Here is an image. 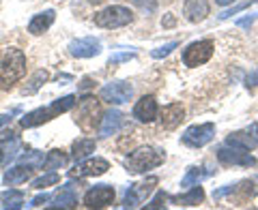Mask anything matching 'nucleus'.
Masks as SVG:
<instances>
[{
	"label": "nucleus",
	"instance_id": "nucleus-5",
	"mask_svg": "<svg viewBox=\"0 0 258 210\" xmlns=\"http://www.w3.org/2000/svg\"><path fill=\"white\" fill-rule=\"evenodd\" d=\"M215 137V125L213 123H203V125H191L183 131L181 142L187 148H205L211 144Z\"/></svg>",
	"mask_w": 258,
	"mask_h": 210
},
{
	"label": "nucleus",
	"instance_id": "nucleus-33",
	"mask_svg": "<svg viewBox=\"0 0 258 210\" xmlns=\"http://www.w3.org/2000/svg\"><path fill=\"white\" fill-rule=\"evenodd\" d=\"M254 3H258V0H245V3H241V5H237V7H230L228 11H224V13L220 15V20H228V18H232V15H237L239 11H243V9H247V7H252Z\"/></svg>",
	"mask_w": 258,
	"mask_h": 210
},
{
	"label": "nucleus",
	"instance_id": "nucleus-43",
	"mask_svg": "<svg viewBox=\"0 0 258 210\" xmlns=\"http://www.w3.org/2000/svg\"><path fill=\"white\" fill-rule=\"evenodd\" d=\"M256 84H258V71H252V75L247 77V86H249V88H254Z\"/></svg>",
	"mask_w": 258,
	"mask_h": 210
},
{
	"label": "nucleus",
	"instance_id": "nucleus-25",
	"mask_svg": "<svg viewBox=\"0 0 258 210\" xmlns=\"http://www.w3.org/2000/svg\"><path fill=\"white\" fill-rule=\"evenodd\" d=\"M67 161H69V157H67V152H64V150H50L45 155L41 167L47 169V172H56V169H60V167L67 165Z\"/></svg>",
	"mask_w": 258,
	"mask_h": 210
},
{
	"label": "nucleus",
	"instance_id": "nucleus-26",
	"mask_svg": "<svg viewBox=\"0 0 258 210\" xmlns=\"http://www.w3.org/2000/svg\"><path fill=\"white\" fill-rule=\"evenodd\" d=\"M47 79H50V71L47 69H39L37 73H32V77L26 82V86L22 88V94H26V96H30V94H35V92H39V88H41Z\"/></svg>",
	"mask_w": 258,
	"mask_h": 210
},
{
	"label": "nucleus",
	"instance_id": "nucleus-36",
	"mask_svg": "<svg viewBox=\"0 0 258 210\" xmlns=\"http://www.w3.org/2000/svg\"><path fill=\"white\" fill-rule=\"evenodd\" d=\"M166 199H168V195L164 191H157V195L151 199V204H147V208H164L166 206Z\"/></svg>",
	"mask_w": 258,
	"mask_h": 210
},
{
	"label": "nucleus",
	"instance_id": "nucleus-41",
	"mask_svg": "<svg viewBox=\"0 0 258 210\" xmlns=\"http://www.w3.org/2000/svg\"><path fill=\"white\" fill-rule=\"evenodd\" d=\"M256 18H258V13L249 15V18H243V20H239V22H237V26H243V28H245V26H249V24H252V22H254Z\"/></svg>",
	"mask_w": 258,
	"mask_h": 210
},
{
	"label": "nucleus",
	"instance_id": "nucleus-11",
	"mask_svg": "<svg viewBox=\"0 0 258 210\" xmlns=\"http://www.w3.org/2000/svg\"><path fill=\"white\" fill-rule=\"evenodd\" d=\"M134 118L138 120L142 125H151L155 123L159 118V105H157V99L153 94H144L140 96L138 101L134 105Z\"/></svg>",
	"mask_w": 258,
	"mask_h": 210
},
{
	"label": "nucleus",
	"instance_id": "nucleus-4",
	"mask_svg": "<svg viewBox=\"0 0 258 210\" xmlns=\"http://www.w3.org/2000/svg\"><path fill=\"white\" fill-rule=\"evenodd\" d=\"M215 52V45L211 39H200V41H194L189 43L187 47L183 50V64L185 67H203V64H207L209 60H211V56Z\"/></svg>",
	"mask_w": 258,
	"mask_h": 210
},
{
	"label": "nucleus",
	"instance_id": "nucleus-30",
	"mask_svg": "<svg viewBox=\"0 0 258 210\" xmlns=\"http://www.w3.org/2000/svg\"><path fill=\"white\" fill-rule=\"evenodd\" d=\"M22 163L32 165L35 169H39V167L43 165V152H39V150H30V152H26V155H22Z\"/></svg>",
	"mask_w": 258,
	"mask_h": 210
},
{
	"label": "nucleus",
	"instance_id": "nucleus-31",
	"mask_svg": "<svg viewBox=\"0 0 258 210\" xmlns=\"http://www.w3.org/2000/svg\"><path fill=\"white\" fill-rule=\"evenodd\" d=\"M176 47H179V41H170V43H166V45L157 47V50H153L151 56H153L155 60H161V58H166V56H170L172 50H176Z\"/></svg>",
	"mask_w": 258,
	"mask_h": 210
},
{
	"label": "nucleus",
	"instance_id": "nucleus-20",
	"mask_svg": "<svg viewBox=\"0 0 258 210\" xmlns=\"http://www.w3.org/2000/svg\"><path fill=\"white\" fill-rule=\"evenodd\" d=\"M76 204H78L76 189H74V184H71V182H67L52 197V204L50 206H56V208H76Z\"/></svg>",
	"mask_w": 258,
	"mask_h": 210
},
{
	"label": "nucleus",
	"instance_id": "nucleus-47",
	"mask_svg": "<svg viewBox=\"0 0 258 210\" xmlns=\"http://www.w3.org/2000/svg\"><path fill=\"white\" fill-rule=\"evenodd\" d=\"M0 165H3V150H0Z\"/></svg>",
	"mask_w": 258,
	"mask_h": 210
},
{
	"label": "nucleus",
	"instance_id": "nucleus-17",
	"mask_svg": "<svg viewBox=\"0 0 258 210\" xmlns=\"http://www.w3.org/2000/svg\"><path fill=\"white\" fill-rule=\"evenodd\" d=\"M56 20V11L54 9H45L41 13H37V15H32V20L28 22V32L32 37H39V35H43V32H47L52 28V24Z\"/></svg>",
	"mask_w": 258,
	"mask_h": 210
},
{
	"label": "nucleus",
	"instance_id": "nucleus-38",
	"mask_svg": "<svg viewBox=\"0 0 258 210\" xmlns=\"http://www.w3.org/2000/svg\"><path fill=\"white\" fill-rule=\"evenodd\" d=\"M20 112H22L20 108H13V110L9 112V114H3V116H0V129H3L5 125H9V123H11V120H13V116H18V114H20Z\"/></svg>",
	"mask_w": 258,
	"mask_h": 210
},
{
	"label": "nucleus",
	"instance_id": "nucleus-28",
	"mask_svg": "<svg viewBox=\"0 0 258 210\" xmlns=\"http://www.w3.org/2000/svg\"><path fill=\"white\" fill-rule=\"evenodd\" d=\"M134 187V191H136V195H138L140 199H144V197H149L153 191H155V187H157V176H149L147 180H142L140 184H132Z\"/></svg>",
	"mask_w": 258,
	"mask_h": 210
},
{
	"label": "nucleus",
	"instance_id": "nucleus-3",
	"mask_svg": "<svg viewBox=\"0 0 258 210\" xmlns=\"http://www.w3.org/2000/svg\"><path fill=\"white\" fill-rule=\"evenodd\" d=\"M136 15L134 11L129 9V7H123V5H110L106 9L97 11L93 15V22L95 26L99 28H123V26H129V24H134Z\"/></svg>",
	"mask_w": 258,
	"mask_h": 210
},
{
	"label": "nucleus",
	"instance_id": "nucleus-40",
	"mask_svg": "<svg viewBox=\"0 0 258 210\" xmlns=\"http://www.w3.org/2000/svg\"><path fill=\"white\" fill-rule=\"evenodd\" d=\"M235 189H237V184H226L224 189H220V191H215V193H213V197H215V199H222L224 195H228V193H232Z\"/></svg>",
	"mask_w": 258,
	"mask_h": 210
},
{
	"label": "nucleus",
	"instance_id": "nucleus-15",
	"mask_svg": "<svg viewBox=\"0 0 258 210\" xmlns=\"http://www.w3.org/2000/svg\"><path fill=\"white\" fill-rule=\"evenodd\" d=\"M125 125V114L118 110H110L101 116V123H99V135L101 137H110L120 131V127Z\"/></svg>",
	"mask_w": 258,
	"mask_h": 210
},
{
	"label": "nucleus",
	"instance_id": "nucleus-10",
	"mask_svg": "<svg viewBox=\"0 0 258 210\" xmlns=\"http://www.w3.org/2000/svg\"><path fill=\"white\" fill-rule=\"evenodd\" d=\"M116 191L112 184H95L84 193V206L86 208H108L114 204Z\"/></svg>",
	"mask_w": 258,
	"mask_h": 210
},
{
	"label": "nucleus",
	"instance_id": "nucleus-39",
	"mask_svg": "<svg viewBox=\"0 0 258 210\" xmlns=\"http://www.w3.org/2000/svg\"><path fill=\"white\" fill-rule=\"evenodd\" d=\"M50 199H52V197L47 195V193H41V195H37L35 199L30 201L28 206H30V208H37V206H43V204H47V201H50Z\"/></svg>",
	"mask_w": 258,
	"mask_h": 210
},
{
	"label": "nucleus",
	"instance_id": "nucleus-35",
	"mask_svg": "<svg viewBox=\"0 0 258 210\" xmlns=\"http://www.w3.org/2000/svg\"><path fill=\"white\" fill-rule=\"evenodd\" d=\"M140 197L136 195V191H134V187H129L127 189V193H125V199H123V208H136L140 204Z\"/></svg>",
	"mask_w": 258,
	"mask_h": 210
},
{
	"label": "nucleus",
	"instance_id": "nucleus-13",
	"mask_svg": "<svg viewBox=\"0 0 258 210\" xmlns=\"http://www.w3.org/2000/svg\"><path fill=\"white\" fill-rule=\"evenodd\" d=\"M226 144H228V146L243 148V150H254L258 146V125L252 123L245 129H241V131L230 133L228 137H226Z\"/></svg>",
	"mask_w": 258,
	"mask_h": 210
},
{
	"label": "nucleus",
	"instance_id": "nucleus-1",
	"mask_svg": "<svg viewBox=\"0 0 258 210\" xmlns=\"http://www.w3.org/2000/svg\"><path fill=\"white\" fill-rule=\"evenodd\" d=\"M26 73V56L20 47H7L0 56V88L11 90Z\"/></svg>",
	"mask_w": 258,
	"mask_h": 210
},
{
	"label": "nucleus",
	"instance_id": "nucleus-32",
	"mask_svg": "<svg viewBox=\"0 0 258 210\" xmlns=\"http://www.w3.org/2000/svg\"><path fill=\"white\" fill-rule=\"evenodd\" d=\"M18 150H20V140H18V137H13L9 146L3 150V165H9V161L15 159V152H18Z\"/></svg>",
	"mask_w": 258,
	"mask_h": 210
},
{
	"label": "nucleus",
	"instance_id": "nucleus-12",
	"mask_svg": "<svg viewBox=\"0 0 258 210\" xmlns=\"http://www.w3.org/2000/svg\"><path fill=\"white\" fill-rule=\"evenodd\" d=\"M69 54L74 58H95L101 54V41L95 37H82V39H74L69 43Z\"/></svg>",
	"mask_w": 258,
	"mask_h": 210
},
{
	"label": "nucleus",
	"instance_id": "nucleus-24",
	"mask_svg": "<svg viewBox=\"0 0 258 210\" xmlns=\"http://www.w3.org/2000/svg\"><path fill=\"white\" fill-rule=\"evenodd\" d=\"M213 174V169H209V167H189L187 169V174L183 176V180H181V187L183 189H189L194 187V184H200L205 178H209V176Z\"/></svg>",
	"mask_w": 258,
	"mask_h": 210
},
{
	"label": "nucleus",
	"instance_id": "nucleus-42",
	"mask_svg": "<svg viewBox=\"0 0 258 210\" xmlns=\"http://www.w3.org/2000/svg\"><path fill=\"white\" fill-rule=\"evenodd\" d=\"M161 26H164V28H170V26H174V18H172L170 13H168L164 20H161Z\"/></svg>",
	"mask_w": 258,
	"mask_h": 210
},
{
	"label": "nucleus",
	"instance_id": "nucleus-2",
	"mask_svg": "<svg viewBox=\"0 0 258 210\" xmlns=\"http://www.w3.org/2000/svg\"><path fill=\"white\" fill-rule=\"evenodd\" d=\"M166 161V152L155 146H138L125 157V169L132 176L147 174Z\"/></svg>",
	"mask_w": 258,
	"mask_h": 210
},
{
	"label": "nucleus",
	"instance_id": "nucleus-18",
	"mask_svg": "<svg viewBox=\"0 0 258 210\" xmlns=\"http://www.w3.org/2000/svg\"><path fill=\"white\" fill-rule=\"evenodd\" d=\"M32 172H35V167L32 165H26V163H22V165H15V167H9L5 172L3 176V182L7 184V187H15V184H22V182H26Z\"/></svg>",
	"mask_w": 258,
	"mask_h": 210
},
{
	"label": "nucleus",
	"instance_id": "nucleus-45",
	"mask_svg": "<svg viewBox=\"0 0 258 210\" xmlns=\"http://www.w3.org/2000/svg\"><path fill=\"white\" fill-rule=\"evenodd\" d=\"M91 86H93L91 77H84V79H82V84H80V88H82V90H86V88H91Z\"/></svg>",
	"mask_w": 258,
	"mask_h": 210
},
{
	"label": "nucleus",
	"instance_id": "nucleus-19",
	"mask_svg": "<svg viewBox=\"0 0 258 210\" xmlns=\"http://www.w3.org/2000/svg\"><path fill=\"white\" fill-rule=\"evenodd\" d=\"M170 201L176 206H200L205 201V189L200 187V184H194V187H189L187 193H181V195H176V197H170Z\"/></svg>",
	"mask_w": 258,
	"mask_h": 210
},
{
	"label": "nucleus",
	"instance_id": "nucleus-29",
	"mask_svg": "<svg viewBox=\"0 0 258 210\" xmlns=\"http://www.w3.org/2000/svg\"><path fill=\"white\" fill-rule=\"evenodd\" d=\"M58 182H60V176H58V174H56V172H45L43 176H39V178L32 180L30 187L43 191L45 187H52V184H58Z\"/></svg>",
	"mask_w": 258,
	"mask_h": 210
},
{
	"label": "nucleus",
	"instance_id": "nucleus-21",
	"mask_svg": "<svg viewBox=\"0 0 258 210\" xmlns=\"http://www.w3.org/2000/svg\"><path fill=\"white\" fill-rule=\"evenodd\" d=\"M95 148H97V144H95V140H88V137H80V140H76L74 144H71V159L76 161H84V159H88L95 152Z\"/></svg>",
	"mask_w": 258,
	"mask_h": 210
},
{
	"label": "nucleus",
	"instance_id": "nucleus-8",
	"mask_svg": "<svg viewBox=\"0 0 258 210\" xmlns=\"http://www.w3.org/2000/svg\"><path fill=\"white\" fill-rule=\"evenodd\" d=\"M134 96V86L129 82H110L99 90V99L110 105H123L132 101Z\"/></svg>",
	"mask_w": 258,
	"mask_h": 210
},
{
	"label": "nucleus",
	"instance_id": "nucleus-22",
	"mask_svg": "<svg viewBox=\"0 0 258 210\" xmlns=\"http://www.w3.org/2000/svg\"><path fill=\"white\" fill-rule=\"evenodd\" d=\"M52 120V114H50V110L47 108H37V110H32L28 112L26 116H22V127L24 129H32V127H39V125H43V123H50Z\"/></svg>",
	"mask_w": 258,
	"mask_h": 210
},
{
	"label": "nucleus",
	"instance_id": "nucleus-16",
	"mask_svg": "<svg viewBox=\"0 0 258 210\" xmlns=\"http://www.w3.org/2000/svg\"><path fill=\"white\" fill-rule=\"evenodd\" d=\"M183 118H185V108L181 103H168L164 105V110H159V123L164 129L179 127Z\"/></svg>",
	"mask_w": 258,
	"mask_h": 210
},
{
	"label": "nucleus",
	"instance_id": "nucleus-23",
	"mask_svg": "<svg viewBox=\"0 0 258 210\" xmlns=\"http://www.w3.org/2000/svg\"><path fill=\"white\" fill-rule=\"evenodd\" d=\"M76 103H78L76 94H64V96H60V99L52 101L50 105H47V110H50L52 118H58L60 114H67V112L74 110V108H76Z\"/></svg>",
	"mask_w": 258,
	"mask_h": 210
},
{
	"label": "nucleus",
	"instance_id": "nucleus-44",
	"mask_svg": "<svg viewBox=\"0 0 258 210\" xmlns=\"http://www.w3.org/2000/svg\"><path fill=\"white\" fill-rule=\"evenodd\" d=\"M13 137H15V133H13V131H5V133H0V144H3V142H11Z\"/></svg>",
	"mask_w": 258,
	"mask_h": 210
},
{
	"label": "nucleus",
	"instance_id": "nucleus-14",
	"mask_svg": "<svg viewBox=\"0 0 258 210\" xmlns=\"http://www.w3.org/2000/svg\"><path fill=\"white\" fill-rule=\"evenodd\" d=\"M209 13H211L209 0H185L183 3V15H185V20L191 24L205 22L209 18Z\"/></svg>",
	"mask_w": 258,
	"mask_h": 210
},
{
	"label": "nucleus",
	"instance_id": "nucleus-34",
	"mask_svg": "<svg viewBox=\"0 0 258 210\" xmlns=\"http://www.w3.org/2000/svg\"><path fill=\"white\" fill-rule=\"evenodd\" d=\"M134 7H138V9H142L144 13H155L157 9V3L155 0H129Z\"/></svg>",
	"mask_w": 258,
	"mask_h": 210
},
{
	"label": "nucleus",
	"instance_id": "nucleus-6",
	"mask_svg": "<svg viewBox=\"0 0 258 210\" xmlns=\"http://www.w3.org/2000/svg\"><path fill=\"white\" fill-rule=\"evenodd\" d=\"M78 108H76V123L88 131V129H93L95 123H97V116L101 114L99 112V101L95 99L93 94H84L82 99H78Z\"/></svg>",
	"mask_w": 258,
	"mask_h": 210
},
{
	"label": "nucleus",
	"instance_id": "nucleus-9",
	"mask_svg": "<svg viewBox=\"0 0 258 210\" xmlns=\"http://www.w3.org/2000/svg\"><path fill=\"white\" fill-rule=\"evenodd\" d=\"M217 161L222 165H241V167H256V159L249 155V150L237 148V146H224L217 150Z\"/></svg>",
	"mask_w": 258,
	"mask_h": 210
},
{
	"label": "nucleus",
	"instance_id": "nucleus-27",
	"mask_svg": "<svg viewBox=\"0 0 258 210\" xmlns=\"http://www.w3.org/2000/svg\"><path fill=\"white\" fill-rule=\"evenodd\" d=\"M22 206H24V193L20 189H7L5 193H0V208L18 210Z\"/></svg>",
	"mask_w": 258,
	"mask_h": 210
},
{
	"label": "nucleus",
	"instance_id": "nucleus-7",
	"mask_svg": "<svg viewBox=\"0 0 258 210\" xmlns=\"http://www.w3.org/2000/svg\"><path fill=\"white\" fill-rule=\"evenodd\" d=\"M110 169V161L103 157H88L78 161L76 167L69 172L71 178H91V176H103Z\"/></svg>",
	"mask_w": 258,
	"mask_h": 210
},
{
	"label": "nucleus",
	"instance_id": "nucleus-46",
	"mask_svg": "<svg viewBox=\"0 0 258 210\" xmlns=\"http://www.w3.org/2000/svg\"><path fill=\"white\" fill-rule=\"evenodd\" d=\"M232 3H237V0H215V5H220V7H228Z\"/></svg>",
	"mask_w": 258,
	"mask_h": 210
},
{
	"label": "nucleus",
	"instance_id": "nucleus-37",
	"mask_svg": "<svg viewBox=\"0 0 258 210\" xmlns=\"http://www.w3.org/2000/svg\"><path fill=\"white\" fill-rule=\"evenodd\" d=\"M132 58H136V52L114 54V56H110V64H118V62H125V60H132Z\"/></svg>",
	"mask_w": 258,
	"mask_h": 210
}]
</instances>
